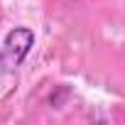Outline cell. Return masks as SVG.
Segmentation results:
<instances>
[{"mask_svg":"<svg viewBox=\"0 0 125 125\" xmlns=\"http://www.w3.org/2000/svg\"><path fill=\"white\" fill-rule=\"evenodd\" d=\"M34 44V32L27 27H15L8 32V37L0 44V64L5 69H15L22 64V59L30 54Z\"/></svg>","mask_w":125,"mask_h":125,"instance_id":"cell-1","label":"cell"}]
</instances>
